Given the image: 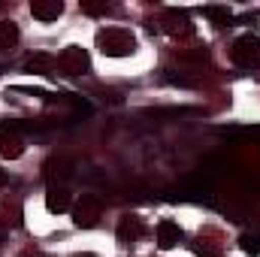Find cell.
<instances>
[{
	"instance_id": "13",
	"label": "cell",
	"mask_w": 260,
	"mask_h": 257,
	"mask_svg": "<svg viewBox=\"0 0 260 257\" xmlns=\"http://www.w3.org/2000/svg\"><path fill=\"white\" fill-rule=\"evenodd\" d=\"M203 15H206L212 24H218V27H227V24L233 21V12H230V9H224V6H206V9H203Z\"/></svg>"
},
{
	"instance_id": "4",
	"label": "cell",
	"mask_w": 260,
	"mask_h": 257,
	"mask_svg": "<svg viewBox=\"0 0 260 257\" xmlns=\"http://www.w3.org/2000/svg\"><path fill=\"white\" fill-rule=\"evenodd\" d=\"M88 67H91V58H88V49L82 46H67L58 58V70L64 76H82Z\"/></svg>"
},
{
	"instance_id": "10",
	"label": "cell",
	"mask_w": 260,
	"mask_h": 257,
	"mask_svg": "<svg viewBox=\"0 0 260 257\" xmlns=\"http://www.w3.org/2000/svg\"><path fill=\"white\" fill-rule=\"evenodd\" d=\"M21 154H24V139H21L15 130L0 133V157H3V160H15V157H21Z\"/></svg>"
},
{
	"instance_id": "11",
	"label": "cell",
	"mask_w": 260,
	"mask_h": 257,
	"mask_svg": "<svg viewBox=\"0 0 260 257\" xmlns=\"http://www.w3.org/2000/svg\"><path fill=\"white\" fill-rule=\"evenodd\" d=\"M182 227L176 224V221H160L157 224V245L160 248H176L179 242H182Z\"/></svg>"
},
{
	"instance_id": "16",
	"label": "cell",
	"mask_w": 260,
	"mask_h": 257,
	"mask_svg": "<svg viewBox=\"0 0 260 257\" xmlns=\"http://www.w3.org/2000/svg\"><path fill=\"white\" fill-rule=\"evenodd\" d=\"M106 3H91V0H82V12L85 15H106Z\"/></svg>"
},
{
	"instance_id": "18",
	"label": "cell",
	"mask_w": 260,
	"mask_h": 257,
	"mask_svg": "<svg viewBox=\"0 0 260 257\" xmlns=\"http://www.w3.org/2000/svg\"><path fill=\"white\" fill-rule=\"evenodd\" d=\"M200 254H203V257H215V254H209V251H203V248H200Z\"/></svg>"
},
{
	"instance_id": "1",
	"label": "cell",
	"mask_w": 260,
	"mask_h": 257,
	"mask_svg": "<svg viewBox=\"0 0 260 257\" xmlns=\"http://www.w3.org/2000/svg\"><path fill=\"white\" fill-rule=\"evenodd\" d=\"M97 49L106 58H130L136 52V37L124 27H106L97 34Z\"/></svg>"
},
{
	"instance_id": "8",
	"label": "cell",
	"mask_w": 260,
	"mask_h": 257,
	"mask_svg": "<svg viewBox=\"0 0 260 257\" xmlns=\"http://www.w3.org/2000/svg\"><path fill=\"white\" fill-rule=\"evenodd\" d=\"M30 15L40 21H58L64 15V3L61 0H34L30 3Z\"/></svg>"
},
{
	"instance_id": "5",
	"label": "cell",
	"mask_w": 260,
	"mask_h": 257,
	"mask_svg": "<svg viewBox=\"0 0 260 257\" xmlns=\"http://www.w3.org/2000/svg\"><path fill=\"white\" fill-rule=\"evenodd\" d=\"M160 24H164V34H170V37H191L194 34V24H191L185 9H167Z\"/></svg>"
},
{
	"instance_id": "2",
	"label": "cell",
	"mask_w": 260,
	"mask_h": 257,
	"mask_svg": "<svg viewBox=\"0 0 260 257\" xmlns=\"http://www.w3.org/2000/svg\"><path fill=\"white\" fill-rule=\"evenodd\" d=\"M100 215H103V200L97 194H82V200L73 206V224L82 227V230H91L100 224Z\"/></svg>"
},
{
	"instance_id": "12",
	"label": "cell",
	"mask_w": 260,
	"mask_h": 257,
	"mask_svg": "<svg viewBox=\"0 0 260 257\" xmlns=\"http://www.w3.org/2000/svg\"><path fill=\"white\" fill-rule=\"evenodd\" d=\"M58 67V58H52V55H46V52H37V55H30L27 61H24V70L27 73H52Z\"/></svg>"
},
{
	"instance_id": "7",
	"label": "cell",
	"mask_w": 260,
	"mask_h": 257,
	"mask_svg": "<svg viewBox=\"0 0 260 257\" xmlns=\"http://www.w3.org/2000/svg\"><path fill=\"white\" fill-rule=\"evenodd\" d=\"M43 176H46L49 185H64L70 179V160L67 157H49L43 164Z\"/></svg>"
},
{
	"instance_id": "17",
	"label": "cell",
	"mask_w": 260,
	"mask_h": 257,
	"mask_svg": "<svg viewBox=\"0 0 260 257\" xmlns=\"http://www.w3.org/2000/svg\"><path fill=\"white\" fill-rule=\"evenodd\" d=\"M3 185H6V173L0 170V188H3Z\"/></svg>"
},
{
	"instance_id": "14",
	"label": "cell",
	"mask_w": 260,
	"mask_h": 257,
	"mask_svg": "<svg viewBox=\"0 0 260 257\" xmlns=\"http://www.w3.org/2000/svg\"><path fill=\"white\" fill-rule=\"evenodd\" d=\"M18 43V27L15 21H0V49H12Z\"/></svg>"
},
{
	"instance_id": "6",
	"label": "cell",
	"mask_w": 260,
	"mask_h": 257,
	"mask_svg": "<svg viewBox=\"0 0 260 257\" xmlns=\"http://www.w3.org/2000/svg\"><path fill=\"white\" fill-rule=\"evenodd\" d=\"M70 206H73V197L67 191V185H49V191H46V209L52 215H61Z\"/></svg>"
},
{
	"instance_id": "19",
	"label": "cell",
	"mask_w": 260,
	"mask_h": 257,
	"mask_svg": "<svg viewBox=\"0 0 260 257\" xmlns=\"http://www.w3.org/2000/svg\"><path fill=\"white\" fill-rule=\"evenodd\" d=\"M73 257H94V254H73Z\"/></svg>"
},
{
	"instance_id": "9",
	"label": "cell",
	"mask_w": 260,
	"mask_h": 257,
	"mask_svg": "<svg viewBox=\"0 0 260 257\" xmlns=\"http://www.w3.org/2000/svg\"><path fill=\"white\" fill-rule=\"evenodd\" d=\"M142 230H145L142 218H136V215L121 218V224H118V242H121V245H133V242L142 236Z\"/></svg>"
},
{
	"instance_id": "15",
	"label": "cell",
	"mask_w": 260,
	"mask_h": 257,
	"mask_svg": "<svg viewBox=\"0 0 260 257\" xmlns=\"http://www.w3.org/2000/svg\"><path fill=\"white\" fill-rule=\"evenodd\" d=\"M239 248H242L248 257H260V236H254V233H242V236H239Z\"/></svg>"
},
{
	"instance_id": "3",
	"label": "cell",
	"mask_w": 260,
	"mask_h": 257,
	"mask_svg": "<svg viewBox=\"0 0 260 257\" xmlns=\"http://www.w3.org/2000/svg\"><path fill=\"white\" fill-rule=\"evenodd\" d=\"M230 55H233V64L245 67V70L260 67V40L254 37V34H242V37L233 43Z\"/></svg>"
}]
</instances>
